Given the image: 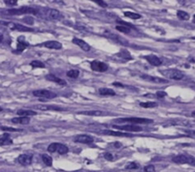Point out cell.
<instances>
[{"label":"cell","mask_w":195,"mask_h":172,"mask_svg":"<svg viewBox=\"0 0 195 172\" xmlns=\"http://www.w3.org/2000/svg\"><path fill=\"white\" fill-rule=\"evenodd\" d=\"M99 94L101 96H115L116 93L114 90L109 89V88H101L99 89Z\"/></svg>","instance_id":"cb8c5ba5"},{"label":"cell","mask_w":195,"mask_h":172,"mask_svg":"<svg viewBox=\"0 0 195 172\" xmlns=\"http://www.w3.org/2000/svg\"><path fill=\"white\" fill-rule=\"evenodd\" d=\"M66 75H67V77H70V79H77V77L80 76V72L79 70L72 69V70H69Z\"/></svg>","instance_id":"f546056e"},{"label":"cell","mask_w":195,"mask_h":172,"mask_svg":"<svg viewBox=\"0 0 195 172\" xmlns=\"http://www.w3.org/2000/svg\"><path fill=\"white\" fill-rule=\"evenodd\" d=\"M1 111H2V107H0V112H1Z\"/></svg>","instance_id":"db71d44e"},{"label":"cell","mask_w":195,"mask_h":172,"mask_svg":"<svg viewBox=\"0 0 195 172\" xmlns=\"http://www.w3.org/2000/svg\"><path fill=\"white\" fill-rule=\"evenodd\" d=\"M16 114H17L19 117L29 118L30 116H36L37 113L36 112V111H33V110H23V109H21V110H18L17 112H16Z\"/></svg>","instance_id":"7402d4cb"},{"label":"cell","mask_w":195,"mask_h":172,"mask_svg":"<svg viewBox=\"0 0 195 172\" xmlns=\"http://www.w3.org/2000/svg\"><path fill=\"white\" fill-rule=\"evenodd\" d=\"M115 145L116 147H121V145L120 142H115V145Z\"/></svg>","instance_id":"681fc988"},{"label":"cell","mask_w":195,"mask_h":172,"mask_svg":"<svg viewBox=\"0 0 195 172\" xmlns=\"http://www.w3.org/2000/svg\"><path fill=\"white\" fill-rule=\"evenodd\" d=\"M124 16H126V17L128 18H131V19H140L142 16L139 14H136V13H133V12H125L124 13Z\"/></svg>","instance_id":"f1b7e54d"},{"label":"cell","mask_w":195,"mask_h":172,"mask_svg":"<svg viewBox=\"0 0 195 172\" xmlns=\"http://www.w3.org/2000/svg\"><path fill=\"white\" fill-rule=\"evenodd\" d=\"M41 46H44L45 48H48V49L59 50V49L62 48V44L58 41H55V40H49V41H46L44 43H41Z\"/></svg>","instance_id":"5bb4252c"},{"label":"cell","mask_w":195,"mask_h":172,"mask_svg":"<svg viewBox=\"0 0 195 172\" xmlns=\"http://www.w3.org/2000/svg\"><path fill=\"white\" fill-rule=\"evenodd\" d=\"M144 171L146 172H155V166L152 164L144 166Z\"/></svg>","instance_id":"74e56055"},{"label":"cell","mask_w":195,"mask_h":172,"mask_svg":"<svg viewBox=\"0 0 195 172\" xmlns=\"http://www.w3.org/2000/svg\"><path fill=\"white\" fill-rule=\"evenodd\" d=\"M156 96H157L159 99H163L166 96V93L164 91H158L157 93H156Z\"/></svg>","instance_id":"60d3db41"},{"label":"cell","mask_w":195,"mask_h":172,"mask_svg":"<svg viewBox=\"0 0 195 172\" xmlns=\"http://www.w3.org/2000/svg\"><path fill=\"white\" fill-rule=\"evenodd\" d=\"M17 161L20 164L27 166V165H30L32 164L33 157H32V155H29V154H22L17 158Z\"/></svg>","instance_id":"9a60e30c"},{"label":"cell","mask_w":195,"mask_h":172,"mask_svg":"<svg viewBox=\"0 0 195 172\" xmlns=\"http://www.w3.org/2000/svg\"><path fill=\"white\" fill-rule=\"evenodd\" d=\"M140 105L143 108H155L157 107V102H141Z\"/></svg>","instance_id":"4dcf8cb0"},{"label":"cell","mask_w":195,"mask_h":172,"mask_svg":"<svg viewBox=\"0 0 195 172\" xmlns=\"http://www.w3.org/2000/svg\"><path fill=\"white\" fill-rule=\"evenodd\" d=\"M13 143V140L10 138L9 134H4L0 137V145H10Z\"/></svg>","instance_id":"603a6c76"},{"label":"cell","mask_w":195,"mask_h":172,"mask_svg":"<svg viewBox=\"0 0 195 172\" xmlns=\"http://www.w3.org/2000/svg\"><path fill=\"white\" fill-rule=\"evenodd\" d=\"M33 95L35 97L38 98H46V99H54L57 97V94L51 92L46 89H39V90H35L33 92Z\"/></svg>","instance_id":"52a82bcc"},{"label":"cell","mask_w":195,"mask_h":172,"mask_svg":"<svg viewBox=\"0 0 195 172\" xmlns=\"http://www.w3.org/2000/svg\"><path fill=\"white\" fill-rule=\"evenodd\" d=\"M107 37H109L110 39H112L114 42L121 44V45H128V44H129V43H128V41L125 40L124 38H122V37L117 36V35H114V34H108Z\"/></svg>","instance_id":"d6986e66"},{"label":"cell","mask_w":195,"mask_h":172,"mask_svg":"<svg viewBox=\"0 0 195 172\" xmlns=\"http://www.w3.org/2000/svg\"><path fill=\"white\" fill-rule=\"evenodd\" d=\"M12 121L13 124H30V119L27 118V117H18V118H14L12 119Z\"/></svg>","instance_id":"44dd1931"},{"label":"cell","mask_w":195,"mask_h":172,"mask_svg":"<svg viewBox=\"0 0 195 172\" xmlns=\"http://www.w3.org/2000/svg\"><path fill=\"white\" fill-rule=\"evenodd\" d=\"M74 141L76 142H79V143H84V145H89V143H92L94 142V138L90 135H77Z\"/></svg>","instance_id":"8fae6325"},{"label":"cell","mask_w":195,"mask_h":172,"mask_svg":"<svg viewBox=\"0 0 195 172\" xmlns=\"http://www.w3.org/2000/svg\"><path fill=\"white\" fill-rule=\"evenodd\" d=\"M29 47V43L28 42H25V38L24 36H19L17 38V45H16V50L15 52L17 53H21L23 52L26 48Z\"/></svg>","instance_id":"2e32d148"},{"label":"cell","mask_w":195,"mask_h":172,"mask_svg":"<svg viewBox=\"0 0 195 172\" xmlns=\"http://www.w3.org/2000/svg\"><path fill=\"white\" fill-rule=\"evenodd\" d=\"M104 158L107 159V160H109V161H112V160L114 159L113 155L111 154L110 152H106V153H105V154H104Z\"/></svg>","instance_id":"f6af8a7d"},{"label":"cell","mask_w":195,"mask_h":172,"mask_svg":"<svg viewBox=\"0 0 195 172\" xmlns=\"http://www.w3.org/2000/svg\"><path fill=\"white\" fill-rule=\"evenodd\" d=\"M57 147H58V142H53L51 145H49V146L47 147V150L50 153H55L57 152Z\"/></svg>","instance_id":"e575fe53"},{"label":"cell","mask_w":195,"mask_h":172,"mask_svg":"<svg viewBox=\"0 0 195 172\" xmlns=\"http://www.w3.org/2000/svg\"><path fill=\"white\" fill-rule=\"evenodd\" d=\"M160 72L165 77L173 80H181L185 77V74L178 69H166V70H161Z\"/></svg>","instance_id":"7a4b0ae2"},{"label":"cell","mask_w":195,"mask_h":172,"mask_svg":"<svg viewBox=\"0 0 195 172\" xmlns=\"http://www.w3.org/2000/svg\"><path fill=\"white\" fill-rule=\"evenodd\" d=\"M8 14L12 15H21V14H37V10L34 7L22 6L17 9H10L7 11Z\"/></svg>","instance_id":"6da1fadb"},{"label":"cell","mask_w":195,"mask_h":172,"mask_svg":"<svg viewBox=\"0 0 195 172\" xmlns=\"http://www.w3.org/2000/svg\"><path fill=\"white\" fill-rule=\"evenodd\" d=\"M191 116H193V117H195V111H194V112H192Z\"/></svg>","instance_id":"f5cc1de1"},{"label":"cell","mask_w":195,"mask_h":172,"mask_svg":"<svg viewBox=\"0 0 195 172\" xmlns=\"http://www.w3.org/2000/svg\"><path fill=\"white\" fill-rule=\"evenodd\" d=\"M141 79L143 80H146L148 82H152V83H168V80L163 79V77H153L150 75H142Z\"/></svg>","instance_id":"30bf717a"},{"label":"cell","mask_w":195,"mask_h":172,"mask_svg":"<svg viewBox=\"0 0 195 172\" xmlns=\"http://www.w3.org/2000/svg\"><path fill=\"white\" fill-rule=\"evenodd\" d=\"M30 65L33 68H45V64L41 62L40 60H33Z\"/></svg>","instance_id":"1f68e13d"},{"label":"cell","mask_w":195,"mask_h":172,"mask_svg":"<svg viewBox=\"0 0 195 172\" xmlns=\"http://www.w3.org/2000/svg\"><path fill=\"white\" fill-rule=\"evenodd\" d=\"M117 123H127L128 124H153V120L144 119V118H124L116 120Z\"/></svg>","instance_id":"3957f363"},{"label":"cell","mask_w":195,"mask_h":172,"mask_svg":"<svg viewBox=\"0 0 195 172\" xmlns=\"http://www.w3.org/2000/svg\"><path fill=\"white\" fill-rule=\"evenodd\" d=\"M186 133L188 135L187 137H190V138H194L195 139V130H187Z\"/></svg>","instance_id":"7bdbcfd3"},{"label":"cell","mask_w":195,"mask_h":172,"mask_svg":"<svg viewBox=\"0 0 195 172\" xmlns=\"http://www.w3.org/2000/svg\"><path fill=\"white\" fill-rule=\"evenodd\" d=\"M116 29L118 30L119 32H121V33H124V34H130V32H131V30L128 27L121 26V25L116 26Z\"/></svg>","instance_id":"d6a6232c"},{"label":"cell","mask_w":195,"mask_h":172,"mask_svg":"<svg viewBox=\"0 0 195 172\" xmlns=\"http://www.w3.org/2000/svg\"><path fill=\"white\" fill-rule=\"evenodd\" d=\"M193 23H195V14L193 15Z\"/></svg>","instance_id":"816d5d0a"},{"label":"cell","mask_w":195,"mask_h":172,"mask_svg":"<svg viewBox=\"0 0 195 172\" xmlns=\"http://www.w3.org/2000/svg\"><path fill=\"white\" fill-rule=\"evenodd\" d=\"M190 165H192V166H195V158L193 157V159L191 160V162H190V164H189Z\"/></svg>","instance_id":"7dc6e473"},{"label":"cell","mask_w":195,"mask_h":172,"mask_svg":"<svg viewBox=\"0 0 195 172\" xmlns=\"http://www.w3.org/2000/svg\"><path fill=\"white\" fill-rule=\"evenodd\" d=\"M113 85L114 86H118V87H124V85H122L121 83H118V82H114Z\"/></svg>","instance_id":"bcb514c9"},{"label":"cell","mask_w":195,"mask_h":172,"mask_svg":"<svg viewBox=\"0 0 195 172\" xmlns=\"http://www.w3.org/2000/svg\"><path fill=\"white\" fill-rule=\"evenodd\" d=\"M79 114H82V115H88V116H103L104 114L101 111H82V112H80Z\"/></svg>","instance_id":"83f0119b"},{"label":"cell","mask_w":195,"mask_h":172,"mask_svg":"<svg viewBox=\"0 0 195 172\" xmlns=\"http://www.w3.org/2000/svg\"><path fill=\"white\" fill-rule=\"evenodd\" d=\"M98 5H99L102 8H105V7H107V3L106 2H104V1H102V0H98V1H95Z\"/></svg>","instance_id":"ee69618b"},{"label":"cell","mask_w":195,"mask_h":172,"mask_svg":"<svg viewBox=\"0 0 195 172\" xmlns=\"http://www.w3.org/2000/svg\"><path fill=\"white\" fill-rule=\"evenodd\" d=\"M45 79L49 81H52V82H55L58 83V84H60V85H66V81L62 79H60L59 77L55 76L54 74H48L46 75Z\"/></svg>","instance_id":"ac0fdd59"},{"label":"cell","mask_w":195,"mask_h":172,"mask_svg":"<svg viewBox=\"0 0 195 172\" xmlns=\"http://www.w3.org/2000/svg\"><path fill=\"white\" fill-rule=\"evenodd\" d=\"M190 87L192 88L193 90H195V84H192V85H190Z\"/></svg>","instance_id":"f907efd6"},{"label":"cell","mask_w":195,"mask_h":172,"mask_svg":"<svg viewBox=\"0 0 195 172\" xmlns=\"http://www.w3.org/2000/svg\"><path fill=\"white\" fill-rule=\"evenodd\" d=\"M23 21L25 22V23H27V24H29V25H34V19H33L32 17H30V16H27V17H25L24 19H23Z\"/></svg>","instance_id":"f35d334b"},{"label":"cell","mask_w":195,"mask_h":172,"mask_svg":"<svg viewBox=\"0 0 195 172\" xmlns=\"http://www.w3.org/2000/svg\"><path fill=\"white\" fill-rule=\"evenodd\" d=\"M118 55H120L121 58H124V59H128V60H131V59H132L130 54L128 53V52H126V51H121V53L118 54Z\"/></svg>","instance_id":"d590c367"},{"label":"cell","mask_w":195,"mask_h":172,"mask_svg":"<svg viewBox=\"0 0 195 172\" xmlns=\"http://www.w3.org/2000/svg\"><path fill=\"white\" fill-rule=\"evenodd\" d=\"M139 167H140V164H139L138 163H135V162H132V163L127 164H126V166H125V168H126V169H130V170H133V169H138Z\"/></svg>","instance_id":"836d02e7"},{"label":"cell","mask_w":195,"mask_h":172,"mask_svg":"<svg viewBox=\"0 0 195 172\" xmlns=\"http://www.w3.org/2000/svg\"><path fill=\"white\" fill-rule=\"evenodd\" d=\"M177 16L178 18L181 19V20H188L189 19V14L185 12V11H178L177 12Z\"/></svg>","instance_id":"4316f807"},{"label":"cell","mask_w":195,"mask_h":172,"mask_svg":"<svg viewBox=\"0 0 195 172\" xmlns=\"http://www.w3.org/2000/svg\"><path fill=\"white\" fill-rule=\"evenodd\" d=\"M192 159H193V157L188 156V155L180 154V155H177V156L173 157V159H172V162L175 163V164H189Z\"/></svg>","instance_id":"9c48e42d"},{"label":"cell","mask_w":195,"mask_h":172,"mask_svg":"<svg viewBox=\"0 0 195 172\" xmlns=\"http://www.w3.org/2000/svg\"><path fill=\"white\" fill-rule=\"evenodd\" d=\"M37 110L47 111V110H55V111H62L63 109L55 106V105H36L35 106Z\"/></svg>","instance_id":"ffe728a7"},{"label":"cell","mask_w":195,"mask_h":172,"mask_svg":"<svg viewBox=\"0 0 195 172\" xmlns=\"http://www.w3.org/2000/svg\"><path fill=\"white\" fill-rule=\"evenodd\" d=\"M117 22H118V23H120V24H121V26H125V27H128V28H134V26H133L132 24H130V23H126V22L122 21V20H117Z\"/></svg>","instance_id":"ab89813d"},{"label":"cell","mask_w":195,"mask_h":172,"mask_svg":"<svg viewBox=\"0 0 195 172\" xmlns=\"http://www.w3.org/2000/svg\"><path fill=\"white\" fill-rule=\"evenodd\" d=\"M44 14L49 20H61L63 19V14L59 11L51 8H45L43 10Z\"/></svg>","instance_id":"5b68a950"},{"label":"cell","mask_w":195,"mask_h":172,"mask_svg":"<svg viewBox=\"0 0 195 172\" xmlns=\"http://www.w3.org/2000/svg\"><path fill=\"white\" fill-rule=\"evenodd\" d=\"M4 3L8 6H15L17 4V0H5Z\"/></svg>","instance_id":"8d00e7d4"},{"label":"cell","mask_w":195,"mask_h":172,"mask_svg":"<svg viewBox=\"0 0 195 172\" xmlns=\"http://www.w3.org/2000/svg\"><path fill=\"white\" fill-rule=\"evenodd\" d=\"M1 129L4 130V131H10V132H15V131H19L18 129H15V128H12V127H5V126H2Z\"/></svg>","instance_id":"b9f144b4"},{"label":"cell","mask_w":195,"mask_h":172,"mask_svg":"<svg viewBox=\"0 0 195 172\" xmlns=\"http://www.w3.org/2000/svg\"><path fill=\"white\" fill-rule=\"evenodd\" d=\"M90 66L93 71L99 72V73H103V72H106L108 70V65L104 62L99 61V60H93V61H91Z\"/></svg>","instance_id":"8992f818"},{"label":"cell","mask_w":195,"mask_h":172,"mask_svg":"<svg viewBox=\"0 0 195 172\" xmlns=\"http://www.w3.org/2000/svg\"><path fill=\"white\" fill-rule=\"evenodd\" d=\"M144 59L147 60V62L149 64H151L153 66H161L162 63H163V60H162L160 58H158L157 55H148L144 57Z\"/></svg>","instance_id":"4fadbf2b"},{"label":"cell","mask_w":195,"mask_h":172,"mask_svg":"<svg viewBox=\"0 0 195 172\" xmlns=\"http://www.w3.org/2000/svg\"><path fill=\"white\" fill-rule=\"evenodd\" d=\"M69 151V148L66 146L65 145H62V143H58V147H57V152L60 155H65L67 154Z\"/></svg>","instance_id":"d4e9b609"},{"label":"cell","mask_w":195,"mask_h":172,"mask_svg":"<svg viewBox=\"0 0 195 172\" xmlns=\"http://www.w3.org/2000/svg\"><path fill=\"white\" fill-rule=\"evenodd\" d=\"M102 134L108 136H117V137H132L129 133H124L121 131H113V130H103L101 132Z\"/></svg>","instance_id":"e0dca14e"},{"label":"cell","mask_w":195,"mask_h":172,"mask_svg":"<svg viewBox=\"0 0 195 172\" xmlns=\"http://www.w3.org/2000/svg\"><path fill=\"white\" fill-rule=\"evenodd\" d=\"M72 42H73L74 44H76L77 46H79L80 49H82L84 52H89L91 50V47L90 45L85 42L84 40H82L80 39V38H77V37H74L73 39H72Z\"/></svg>","instance_id":"7c38bea8"},{"label":"cell","mask_w":195,"mask_h":172,"mask_svg":"<svg viewBox=\"0 0 195 172\" xmlns=\"http://www.w3.org/2000/svg\"><path fill=\"white\" fill-rule=\"evenodd\" d=\"M0 25L6 26L9 29L13 31H19V32H34V29H31L29 27H26L24 25H21L14 22H8V21H0Z\"/></svg>","instance_id":"277c9868"},{"label":"cell","mask_w":195,"mask_h":172,"mask_svg":"<svg viewBox=\"0 0 195 172\" xmlns=\"http://www.w3.org/2000/svg\"><path fill=\"white\" fill-rule=\"evenodd\" d=\"M114 128L120 131H128V132H141L143 128L135 124H126V125H113Z\"/></svg>","instance_id":"ba28073f"},{"label":"cell","mask_w":195,"mask_h":172,"mask_svg":"<svg viewBox=\"0 0 195 172\" xmlns=\"http://www.w3.org/2000/svg\"><path fill=\"white\" fill-rule=\"evenodd\" d=\"M41 158H42L43 163L45 164L47 166H52V164H53V159H52V157H50L49 155H47V154H43L42 156H41Z\"/></svg>","instance_id":"484cf974"},{"label":"cell","mask_w":195,"mask_h":172,"mask_svg":"<svg viewBox=\"0 0 195 172\" xmlns=\"http://www.w3.org/2000/svg\"><path fill=\"white\" fill-rule=\"evenodd\" d=\"M4 41V36L2 34H0V43H2Z\"/></svg>","instance_id":"c3c4849f"}]
</instances>
